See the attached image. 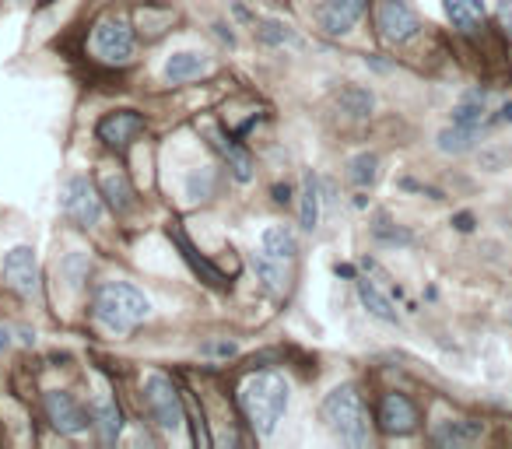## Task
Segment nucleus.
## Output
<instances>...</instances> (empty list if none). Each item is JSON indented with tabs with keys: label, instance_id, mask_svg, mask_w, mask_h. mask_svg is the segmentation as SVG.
Wrapping results in <instances>:
<instances>
[{
	"label": "nucleus",
	"instance_id": "1",
	"mask_svg": "<svg viewBox=\"0 0 512 449\" xmlns=\"http://www.w3.org/2000/svg\"><path fill=\"white\" fill-rule=\"evenodd\" d=\"M151 299L130 281H106V285L95 292L92 316L102 330H109L113 337H127L137 323L151 320Z\"/></svg>",
	"mask_w": 512,
	"mask_h": 449
},
{
	"label": "nucleus",
	"instance_id": "2",
	"mask_svg": "<svg viewBox=\"0 0 512 449\" xmlns=\"http://www.w3.org/2000/svg\"><path fill=\"white\" fill-rule=\"evenodd\" d=\"M288 383L281 376H271V372H260V376H249L239 390V407L246 414L249 428H253L260 439L278 432L281 418L288 411Z\"/></svg>",
	"mask_w": 512,
	"mask_h": 449
},
{
	"label": "nucleus",
	"instance_id": "3",
	"mask_svg": "<svg viewBox=\"0 0 512 449\" xmlns=\"http://www.w3.org/2000/svg\"><path fill=\"white\" fill-rule=\"evenodd\" d=\"M320 418L344 446H365L369 442V414L362 407V397L351 383L334 386V390L323 397Z\"/></svg>",
	"mask_w": 512,
	"mask_h": 449
},
{
	"label": "nucleus",
	"instance_id": "4",
	"mask_svg": "<svg viewBox=\"0 0 512 449\" xmlns=\"http://www.w3.org/2000/svg\"><path fill=\"white\" fill-rule=\"evenodd\" d=\"M144 404H148L151 421H155L162 432H179V428H183L186 407L169 376H162V372H148V376H144Z\"/></svg>",
	"mask_w": 512,
	"mask_h": 449
},
{
	"label": "nucleus",
	"instance_id": "5",
	"mask_svg": "<svg viewBox=\"0 0 512 449\" xmlns=\"http://www.w3.org/2000/svg\"><path fill=\"white\" fill-rule=\"evenodd\" d=\"M92 53L102 64H113V67L130 64L137 53V36L127 18H102L92 29Z\"/></svg>",
	"mask_w": 512,
	"mask_h": 449
},
{
	"label": "nucleus",
	"instance_id": "6",
	"mask_svg": "<svg viewBox=\"0 0 512 449\" xmlns=\"http://www.w3.org/2000/svg\"><path fill=\"white\" fill-rule=\"evenodd\" d=\"M60 207L64 214L81 225V229H95L102 221V193L92 186L88 176H74L64 183V193H60Z\"/></svg>",
	"mask_w": 512,
	"mask_h": 449
},
{
	"label": "nucleus",
	"instance_id": "7",
	"mask_svg": "<svg viewBox=\"0 0 512 449\" xmlns=\"http://www.w3.org/2000/svg\"><path fill=\"white\" fill-rule=\"evenodd\" d=\"M376 25L383 32L386 43H411L414 36L421 32V22L414 15V8L407 0H379V11H376Z\"/></svg>",
	"mask_w": 512,
	"mask_h": 449
},
{
	"label": "nucleus",
	"instance_id": "8",
	"mask_svg": "<svg viewBox=\"0 0 512 449\" xmlns=\"http://www.w3.org/2000/svg\"><path fill=\"white\" fill-rule=\"evenodd\" d=\"M0 278L4 285L15 288L18 295H36L39 292V260L32 246H15L0 260Z\"/></svg>",
	"mask_w": 512,
	"mask_h": 449
},
{
	"label": "nucleus",
	"instance_id": "9",
	"mask_svg": "<svg viewBox=\"0 0 512 449\" xmlns=\"http://www.w3.org/2000/svg\"><path fill=\"white\" fill-rule=\"evenodd\" d=\"M141 134H144V116L137 109H113V113H106L95 123V137L116 151L130 148Z\"/></svg>",
	"mask_w": 512,
	"mask_h": 449
},
{
	"label": "nucleus",
	"instance_id": "10",
	"mask_svg": "<svg viewBox=\"0 0 512 449\" xmlns=\"http://www.w3.org/2000/svg\"><path fill=\"white\" fill-rule=\"evenodd\" d=\"M376 421L386 435H411L414 428H418L421 414L411 397H404V393H386V397L379 400Z\"/></svg>",
	"mask_w": 512,
	"mask_h": 449
},
{
	"label": "nucleus",
	"instance_id": "11",
	"mask_svg": "<svg viewBox=\"0 0 512 449\" xmlns=\"http://www.w3.org/2000/svg\"><path fill=\"white\" fill-rule=\"evenodd\" d=\"M46 414H50V425L60 435H81L88 428V414L78 400L67 390H50L46 393Z\"/></svg>",
	"mask_w": 512,
	"mask_h": 449
},
{
	"label": "nucleus",
	"instance_id": "12",
	"mask_svg": "<svg viewBox=\"0 0 512 449\" xmlns=\"http://www.w3.org/2000/svg\"><path fill=\"white\" fill-rule=\"evenodd\" d=\"M365 4L369 0H323L320 11H316V22L327 36H348L362 22Z\"/></svg>",
	"mask_w": 512,
	"mask_h": 449
},
{
	"label": "nucleus",
	"instance_id": "13",
	"mask_svg": "<svg viewBox=\"0 0 512 449\" xmlns=\"http://www.w3.org/2000/svg\"><path fill=\"white\" fill-rule=\"evenodd\" d=\"M481 435H484V425L474 418H446L432 428V439L446 449L474 446V442H481Z\"/></svg>",
	"mask_w": 512,
	"mask_h": 449
},
{
	"label": "nucleus",
	"instance_id": "14",
	"mask_svg": "<svg viewBox=\"0 0 512 449\" xmlns=\"http://www.w3.org/2000/svg\"><path fill=\"white\" fill-rule=\"evenodd\" d=\"M169 239L179 246V257H183L186 264H190V271L197 274L200 281H207V285H211V288H225V285H228V281H225V274H221L218 267L211 264V260H204V257H200V253H197V246H193L190 239H186V232L179 229V225H169Z\"/></svg>",
	"mask_w": 512,
	"mask_h": 449
},
{
	"label": "nucleus",
	"instance_id": "15",
	"mask_svg": "<svg viewBox=\"0 0 512 449\" xmlns=\"http://www.w3.org/2000/svg\"><path fill=\"white\" fill-rule=\"evenodd\" d=\"M355 288H358V299H362L365 313L376 316L379 323H390V327H400V313L393 306V299L376 285L372 278H355Z\"/></svg>",
	"mask_w": 512,
	"mask_h": 449
},
{
	"label": "nucleus",
	"instance_id": "16",
	"mask_svg": "<svg viewBox=\"0 0 512 449\" xmlns=\"http://www.w3.org/2000/svg\"><path fill=\"white\" fill-rule=\"evenodd\" d=\"M211 71V60L204 57V53H193V50H179L172 53L169 60H165L162 74L169 85H186V81H197L200 74Z\"/></svg>",
	"mask_w": 512,
	"mask_h": 449
},
{
	"label": "nucleus",
	"instance_id": "17",
	"mask_svg": "<svg viewBox=\"0 0 512 449\" xmlns=\"http://www.w3.org/2000/svg\"><path fill=\"white\" fill-rule=\"evenodd\" d=\"M99 193H102V200L113 207V214H130V211H134V204H137L134 190H130L127 176H123L120 169L102 172V176H99Z\"/></svg>",
	"mask_w": 512,
	"mask_h": 449
},
{
	"label": "nucleus",
	"instance_id": "18",
	"mask_svg": "<svg viewBox=\"0 0 512 449\" xmlns=\"http://www.w3.org/2000/svg\"><path fill=\"white\" fill-rule=\"evenodd\" d=\"M442 8H446L453 29L463 36H474L477 29H484V0H442Z\"/></svg>",
	"mask_w": 512,
	"mask_h": 449
},
{
	"label": "nucleus",
	"instance_id": "19",
	"mask_svg": "<svg viewBox=\"0 0 512 449\" xmlns=\"http://www.w3.org/2000/svg\"><path fill=\"white\" fill-rule=\"evenodd\" d=\"M214 141V148L221 151V158L228 162V169H232V176L239 179V183H249L253 179V158H249V151L242 148V144H235L232 137H221L218 130H207Z\"/></svg>",
	"mask_w": 512,
	"mask_h": 449
},
{
	"label": "nucleus",
	"instance_id": "20",
	"mask_svg": "<svg viewBox=\"0 0 512 449\" xmlns=\"http://www.w3.org/2000/svg\"><path fill=\"white\" fill-rule=\"evenodd\" d=\"M484 120H488V92L474 88L467 92L460 102L453 106V123L456 127H467V130H481Z\"/></svg>",
	"mask_w": 512,
	"mask_h": 449
},
{
	"label": "nucleus",
	"instance_id": "21",
	"mask_svg": "<svg viewBox=\"0 0 512 449\" xmlns=\"http://www.w3.org/2000/svg\"><path fill=\"white\" fill-rule=\"evenodd\" d=\"M260 243H264L267 257L281 260V264H292V260L299 257V239H295V232L288 229V225H267Z\"/></svg>",
	"mask_w": 512,
	"mask_h": 449
},
{
	"label": "nucleus",
	"instance_id": "22",
	"mask_svg": "<svg viewBox=\"0 0 512 449\" xmlns=\"http://www.w3.org/2000/svg\"><path fill=\"white\" fill-rule=\"evenodd\" d=\"M320 207H323L320 179L306 176V183H302V200H299V225H302V232H309V236L320 229Z\"/></svg>",
	"mask_w": 512,
	"mask_h": 449
},
{
	"label": "nucleus",
	"instance_id": "23",
	"mask_svg": "<svg viewBox=\"0 0 512 449\" xmlns=\"http://www.w3.org/2000/svg\"><path fill=\"white\" fill-rule=\"evenodd\" d=\"M92 421H95V428H99L102 442H116V435L123 432V411L116 407V400H109V397H99L92 404Z\"/></svg>",
	"mask_w": 512,
	"mask_h": 449
},
{
	"label": "nucleus",
	"instance_id": "24",
	"mask_svg": "<svg viewBox=\"0 0 512 449\" xmlns=\"http://www.w3.org/2000/svg\"><path fill=\"white\" fill-rule=\"evenodd\" d=\"M372 239H376L379 246H386V250H404V246L414 243L411 232H407L404 225H397L390 214H376V221H372Z\"/></svg>",
	"mask_w": 512,
	"mask_h": 449
},
{
	"label": "nucleus",
	"instance_id": "25",
	"mask_svg": "<svg viewBox=\"0 0 512 449\" xmlns=\"http://www.w3.org/2000/svg\"><path fill=\"white\" fill-rule=\"evenodd\" d=\"M337 106H341L348 116H355V120H365V116H372V109H376V95L362 85H348V88H341V95H337Z\"/></svg>",
	"mask_w": 512,
	"mask_h": 449
},
{
	"label": "nucleus",
	"instance_id": "26",
	"mask_svg": "<svg viewBox=\"0 0 512 449\" xmlns=\"http://www.w3.org/2000/svg\"><path fill=\"white\" fill-rule=\"evenodd\" d=\"M348 179L358 186V190H369V186L379 183V155L376 151H358L348 162Z\"/></svg>",
	"mask_w": 512,
	"mask_h": 449
},
{
	"label": "nucleus",
	"instance_id": "27",
	"mask_svg": "<svg viewBox=\"0 0 512 449\" xmlns=\"http://www.w3.org/2000/svg\"><path fill=\"white\" fill-rule=\"evenodd\" d=\"M253 271H256V278H260V285L271 295L285 292V264H281V260L267 257V253H253Z\"/></svg>",
	"mask_w": 512,
	"mask_h": 449
},
{
	"label": "nucleus",
	"instance_id": "28",
	"mask_svg": "<svg viewBox=\"0 0 512 449\" xmlns=\"http://www.w3.org/2000/svg\"><path fill=\"white\" fill-rule=\"evenodd\" d=\"M474 137L477 130H467V127H442L439 137H435V148L442 151V155H467L470 148H474Z\"/></svg>",
	"mask_w": 512,
	"mask_h": 449
},
{
	"label": "nucleus",
	"instance_id": "29",
	"mask_svg": "<svg viewBox=\"0 0 512 449\" xmlns=\"http://www.w3.org/2000/svg\"><path fill=\"white\" fill-rule=\"evenodd\" d=\"M256 36L264 39L267 46H299V36H295L285 22H274V18H267V22L256 25Z\"/></svg>",
	"mask_w": 512,
	"mask_h": 449
},
{
	"label": "nucleus",
	"instance_id": "30",
	"mask_svg": "<svg viewBox=\"0 0 512 449\" xmlns=\"http://www.w3.org/2000/svg\"><path fill=\"white\" fill-rule=\"evenodd\" d=\"M186 197L190 200L214 197V169H193L190 179H186Z\"/></svg>",
	"mask_w": 512,
	"mask_h": 449
},
{
	"label": "nucleus",
	"instance_id": "31",
	"mask_svg": "<svg viewBox=\"0 0 512 449\" xmlns=\"http://www.w3.org/2000/svg\"><path fill=\"white\" fill-rule=\"evenodd\" d=\"M60 271H64L67 285L78 288L81 281H85V274H88V257H81V253H67L64 264H60Z\"/></svg>",
	"mask_w": 512,
	"mask_h": 449
},
{
	"label": "nucleus",
	"instance_id": "32",
	"mask_svg": "<svg viewBox=\"0 0 512 449\" xmlns=\"http://www.w3.org/2000/svg\"><path fill=\"white\" fill-rule=\"evenodd\" d=\"M509 162H512L509 148H481V155H477V165H481L484 172H502Z\"/></svg>",
	"mask_w": 512,
	"mask_h": 449
},
{
	"label": "nucleus",
	"instance_id": "33",
	"mask_svg": "<svg viewBox=\"0 0 512 449\" xmlns=\"http://www.w3.org/2000/svg\"><path fill=\"white\" fill-rule=\"evenodd\" d=\"M505 123H512V102L498 106V113L488 116V120H484V127H505Z\"/></svg>",
	"mask_w": 512,
	"mask_h": 449
},
{
	"label": "nucleus",
	"instance_id": "34",
	"mask_svg": "<svg viewBox=\"0 0 512 449\" xmlns=\"http://www.w3.org/2000/svg\"><path fill=\"white\" fill-rule=\"evenodd\" d=\"M207 355H218V358H232L235 355V351H239V348H235V344L232 341H214V344H207Z\"/></svg>",
	"mask_w": 512,
	"mask_h": 449
},
{
	"label": "nucleus",
	"instance_id": "35",
	"mask_svg": "<svg viewBox=\"0 0 512 449\" xmlns=\"http://www.w3.org/2000/svg\"><path fill=\"white\" fill-rule=\"evenodd\" d=\"M498 22L512 36V0H498Z\"/></svg>",
	"mask_w": 512,
	"mask_h": 449
},
{
	"label": "nucleus",
	"instance_id": "36",
	"mask_svg": "<svg viewBox=\"0 0 512 449\" xmlns=\"http://www.w3.org/2000/svg\"><path fill=\"white\" fill-rule=\"evenodd\" d=\"M453 225H456V232H474V214H456L453 218Z\"/></svg>",
	"mask_w": 512,
	"mask_h": 449
},
{
	"label": "nucleus",
	"instance_id": "37",
	"mask_svg": "<svg viewBox=\"0 0 512 449\" xmlns=\"http://www.w3.org/2000/svg\"><path fill=\"white\" fill-rule=\"evenodd\" d=\"M288 193H292L288 186H274V200H278V204H288V200H292Z\"/></svg>",
	"mask_w": 512,
	"mask_h": 449
},
{
	"label": "nucleus",
	"instance_id": "38",
	"mask_svg": "<svg viewBox=\"0 0 512 449\" xmlns=\"http://www.w3.org/2000/svg\"><path fill=\"white\" fill-rule=\"evenodd\" d=\"M218 36H221V39H228V46H235V36L225 29V25H218Z\"/></svg>",
	"mask_w": 512,
	"mask_h": 449
},
{
	"label": "nucleus",
	"instance_id": "39",
	"mask_svg": "<svg viewBox=\"0 0 512 449\" xmlns=\"http://www.w3.org/2000/svg\"><path fill=\"white\" fill-rule=\"evenodd\" d=\"M18 4H29V0H18Z\"/></svg>",
	"mask_w": 512,
	"mask_h": 449
}]
</instances>
